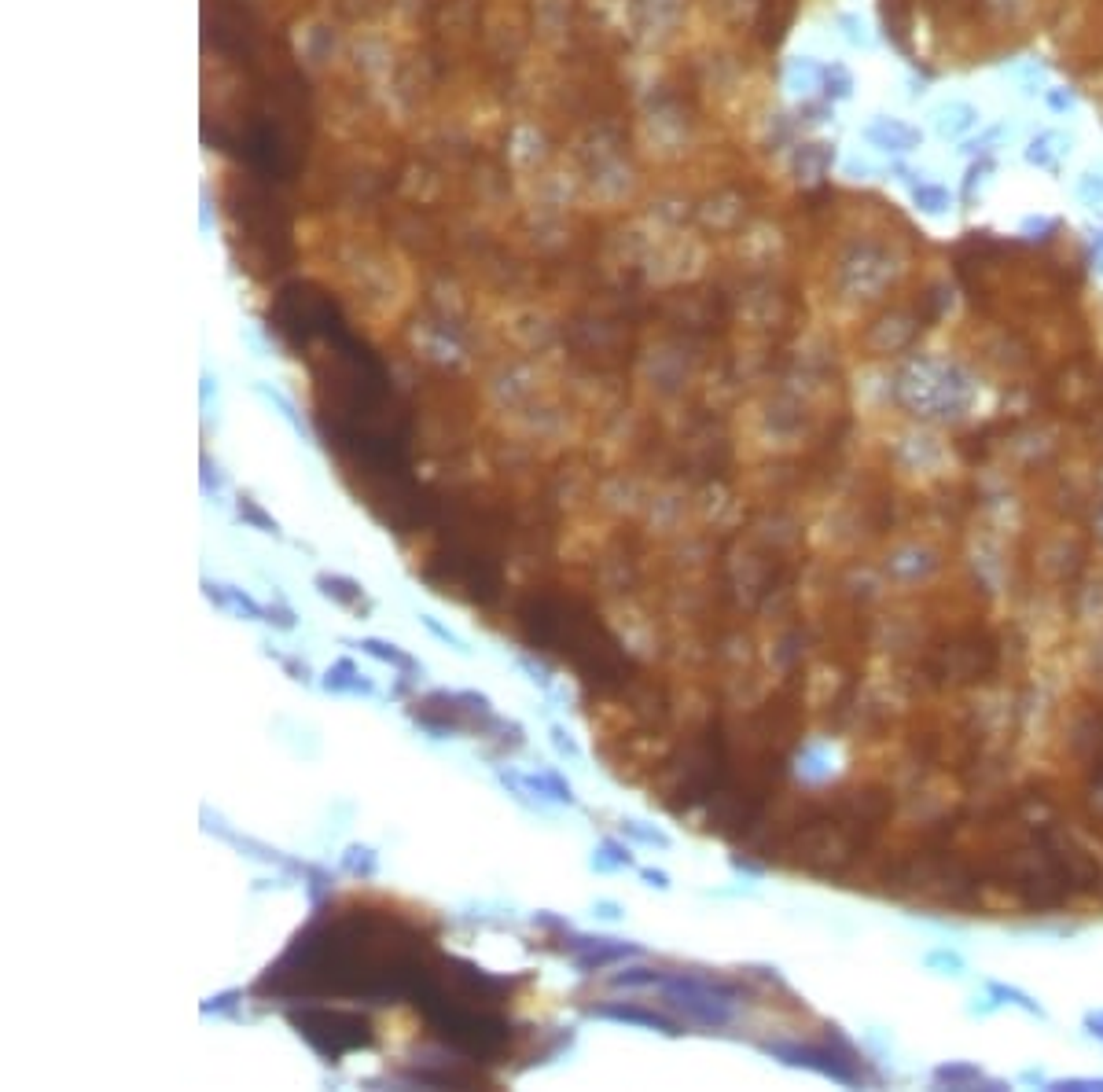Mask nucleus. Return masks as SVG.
<instances>
[{"label": "nucleus", "instance_id": "nucleus-1", "mask_svg": "<svg viewBox=\"0 0 1103 1092\" xmlns=\"http://www.w3.org/2000/svg\"><path fill=\"white\" fill-rule=\"evenodd\" d=\"M563 953L581 967V971H596V967H607L622 956H636L640 949L629 946V942H618V938H581V935H563Z\"/></svg>", "mask_w": 1103, "mask_h": 1092}, {"label": "nucleus", "instance_id": "nucleus-2", "mask_svg": "<svg viewBox=\"0 0 1103 1092\" xmlns=\"http://www.w3.org/2000/svg\"><path fill=\"white\" fill-rule=\"evenodd\" d=\"M596 1019H618V1022H633V1026H651V1030H662L677 1037L681 1033V1022L662 1015V1012H647V1008H636V1004H603V1008H592Z\"/></svg>", "mask_w": 1103, "mask_h": 1092}, {"label": "nucleus", "instance_id": "nucleus-3", "mask_svg": "<svg viewBox=\"0 0 1103 1092\" xmlns=\"http://www.w3.org/2000/svg\"><path fill=\"white\" fill-rule=\"evenodd\" d=\"M203 592H206V599L210 604H217L221 611H232V615H240V618H254V622H265V607L258 604V599H250L243 588H236V585H221V581H203Z\"/></svg>", "mask_w": 1103, "mask_h": 1092}, {"label": "nucleus", "instance_id": "nucleus-4", "mask_svg": "<svg viewBox=\"0 0 1103 1092\" xmlns=\"http://www.w3.org/2000/svg\"><path fill=\"white\" fill-rule=\"evenodd\" d=\"M313 585H316V592L324 596V599H331V604H343V607H350V611H368V599H364V588H361V581H354V578H346V574H316L313 578Z\"/></svg>", "mask_w": 1103, "mask_h": 1092}, {"label": "nucleus", "instance_id": "nucleus-5", "mask_svg": "<svg viewBox=\"0 0 1103 1092\" xmlns=\"http://www.w3.org/2000/svg\"><path fill=\"white\" fill-rule=\"evenodd\" d=\"M526 791L533 795V802H560V805H574V787L560 777V773H526L523 777Z\"/></svg>", "mask_w": 1103, "mask_h": 1092}, {"label": "nucleus", "instance_id": "nucleus-6", "mask_svg": "<svg viewBox=\"0 0 1103 1092\" xmlns=\"http://www.w3.org/2000/svg\"><path fill=\"white\" fill-rule=\"evenodd\" d=\"M357 647L364 651V654H372V659H379V663H386V666H394V670H401V673H409V677H416V673H423V666L412 659L409 651H401L398 644H391V640H379V636H364V640H357Z\"/></svg>", "mask_w": 1103, "mask_h": 1092}, {"label": "nucleus", "instance_id": "nucleus-7", "mask_svg": "<svg viewBox=\"0 0 1103 1092\" xmlns=\"http://www.w3.org/2000/svg\"><path fill=\"white\" fill-rule=\"evenodd\" d=\"M327 692H354V695H375V684L350 663V659H339L335 666H331L327 673H324V681H320Z\"/></svg>", "mask_w": 1103, "mask_h": 1092}, {"label": "nucleus", "instance_id": "nucleus-8", "mask_svg": "<svg viewBox=\"0 0 1103 1092\" xmlns=\"http://www.w3.org/2000/svg\"><path fill=\"white\" fill-rule=\"evenodd\" d=\"M375 850L372 846H346V853H343V871H350V876H357V880H372L375 876Z\"/></svg>", "mask_w": 1103, "mask_h": 1092}, {"label": "nucleus", "instance_id": "nucleus-9", "mask_svg": "<svg viewBox=\"0 0 1103 1092\" xmlns=\"http://www.w3.org/2000/svg\"><path fill=\"white\" fill-rule=\"evenodd\" d=\"M592 864H596V868H622V864H633V857H629V850H626L622 843L603 839V843H599V853L592 857Z\"/></svg>", "mask_w": 1103, "mask_h": 1092}, {"label": "nucleus", "instance_id": "nucleus-10", "mask_svg": "<svg viewBox=\"0 0 1103 1092\" xmlns=\"http://www.w3.org/2000/svg\"><path fill=\"white\" fill-rule=\"evenodd\" d=\"M240 515L247 519V522H254L261 533H272V537H280V526H276V519H269L250 497H240Z\"/></svg>", "mask_w": 1103, "mask_h": 1092}, {"label": "nucleus", "instance_id": "nucleus-11", "mask_svg": "<svg viewBox=\"0 0 1103 1092\" xmlns=\"http://www.w3.org/2000/svg\"><path fill=\"white\" fill-rule=\"evenodd\" d=\"M622 832H626L629 839H640V843H651V846H670V839L662 835L658 828H644L640 821H622Z\"/></svg>", "mask_w": 1103, "mask_h": 1092}, {"label": "nucleus", "instance_id": "nucleus-12", "mask_svg": "<svg viewBox=\"0 0 1103 1092\" xmlns=\"http://www.w3.org/2000/svg\"><path fill=\"white\" fill-rule=\"evenodd\" d=\"M423 626H427V629H430V633H434V636H438V640H446V644H449V647H457V651H460V654H467V651H471V647H467V644H464V640H460V636H457V633H453V629H446V626H438V622H434V618H430V615H423Z\"/></svg>", "mask_w": 1103, "mask_h": 1092}, {"label": "nucleus", "instance_id": "nucleus-13", "mask_svg": "<svg viewBox=\"0 0 1103 1092\" xmlns=\"http://www.w3.org/2000/svg\"><path fill=\"white\" fill-rule=\"evenodd\" d=\"M552 747H556L560 754H570V758H581V750H578V743L570 739V732L567 729H560V725H552Z\"/></svg>", "mask_w": 1103, "mask_h": 1092}, {"label": "nucleus", "instance_id": "nucleus-14", "mask_svg": "<svg viewBox=\"0 0 1103 1092\" xmlns=\"http://www.w3.org/2000/svg\"><path fill=\"white\" fill-rule=\"evenodd\" d=\"M265 622L276 629H295V611L291 607H265Z\"/></svg>", "mask_w": 1103, "mask_h": 1092}, {"label": "nucleus", "instance_id": "nucleus-15", "mask_svg": "<svg viewBox=\"0 0 1103 1092\" xmlns=\"http://www.w3.org/2000/svg\"><path fill=\"white\" fill-rule=\"evenodd\" d=\"M519 666H523V670H526V673H530V681H533V684H537V688H544V692H548V688H552V681H548V670H541V666H533V663H530V659H519Z\"/></svg>", "mask_w": 1103, "mask_h": 1092}, {"label": "nucleus", "instance_id": "nucleus-16", "mask_svg": "<svg viewBox=\"0 0 1103 1092\" xmlns=\"http://www.w3.org/2000/svg\"><path fill=\"white\" fill-rule=\"evenodd\" d=\"M280 663H284V670H288L295 681L309 684V666H306V663H298V659H280Z\"/></svg>", "mask_w": 1103, "mask_h": 1092}, {"label": "nucleus", "instance_id": "nucleus-17", "mask_svg": "<svg viewBox=\"0 0 1103 1092\" xmlns=\"http://www.w3.org/2000/svg\"><path fill=\"white\" fill-rule=\"evenodd\" d=\"M640 876H644V880H647V883H651V887H658V890H670V876H666V871H655V868H644V871H640Z\"/></svg>", "mask_w": 1103, "mask_h": 1092}, {"label": "nucleus", "instance_id": "nucleus-18", "mask_svg": "<svg viewBox=\"0 0 1103 1092\" xmlns=\"http://www.w3.org/2000/svg\"><path fill=\"white\" fill-rule=\"evenodd\" d=\"M596 916H603V919H618L622 908H618L615 901H596Z\"/></svg>", "mask_w": 1103, "mask_h": 1092}, {"label": "nucleus", "instance_id": "nucleus-19", "mask_svg": "<svg viewBox=\"0 0 1103 1092\" xmlns=\"http://www.w3.org/2000/svg\"><path fill=\"white\" fill-rule=\"evenodd\" d=\"M236 997H240V993H221L217 1001H210V1004H206V1012H225V1008H232V1001H236Z\"/></svg>", "mask_w": 1103, "mask_h": 1092}]
</instances>
